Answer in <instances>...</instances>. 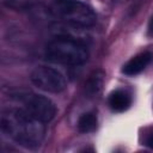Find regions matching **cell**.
Masks as SVG:
<instances>
[{
	"label": "cell",
	"mask_w": 153,
	"mask_h": 153,
	"mask_svg": "<svg viewBox=\"0 0 153 153\" xmlns=\"http://www.w3.org/2000/svg\"><path fill=\"white\" fill-rule=\"evenodd\" d=\"M2 133L25 148L38 147L45 135L44 122L31 116L23 108H11L1 114Z\"/></svg>",
	"instance_id": "1"
},
{
	"label": "cell",
	"mask_w": 153,
	"mask_h": 153,
	"mask_svg": "<svg viewBox=\"0 0 153 153\" xmlns=\"http://www.w3.org/2000/svg\"><path fill=\"white\" fill-rule=\"evenodd\" d=\"M47 57L65 66H80L88 59V51L84 44L71 37H56L45 49Z\"/></svg>",
	"instance_id": "2"
},
{
	"label": "cell",
	"mask_w": 153,
	"mask_h": 153,
	"mask_svg": "<svg viewBox=\"0 0 153 153\" xmlns=\"http://www.w3.org/2000/svg\"><path fill=\"white\" fill-rule=\"evenodd\" d=\"M53 7L60 18L74 25L87 27L97 22L94 11L80 0H54Z\"/></svg>",
	"instance_id": "3"
},
{
	"label": "cell",
	"mask_w": 153,
	"mask_h": 153,
	"mask_svg": "<svg viewBox=\"0 0 153 153\" xmlns=\"http://www.w3.org/2000/svg\"><path fill=\"white\" fill-rule=\"evenodd\" d=\"M18 99L22 102L23 109L44 123L50 122L56 115V105L48 97L36 93H19Z\"/></svg>",
	"instance_id": "4"
},
{
	"label": "cell",
	"mask_w": 153,
	"mask_h": 153,
	"mask_svg": "<svg viewBox=\"0 0 153 153\" xmlns=\"http://www.w3.org/2000/svg\"><path fill=\"white\" fill-rule=\"evenodd\" d=\"M31 82L39 90L50 93H60L66 90L67 82L63 74L48 66L36 67L31 73Z\"/></svg>",
	"instance_id": "5"
},
{
	"label": "cell",
	"mask_w": 153,
	"mask_h": 153,
	"mask_svg": "<svg viewBox=\"0 0 153 153\" xmlns=\"http://www.w3.org/2000/svg\"><path fill=\"white\" fill-rule=\"evenodd\" d=\"M151 60H152L151 53H148V51L140 53V54L133 56L129 61H127V63H124V66L122 68V73L128 76L136 75V74L141 73L149 65Z\"/></svg>",
	"instance_id": "6"
},
{
	"label": "cell",
	"mask_w": 153,
	"mask_h": 153,
	"mask_svg": "<svg viewBox=\"0 0 153 153\" xmlns=\"http://www.w3.org/2000/svg\"><path fill=\"white\" fill-rule=\"evenodd\" d=\"M109 106L115 112H122L126 111L130 104H131V97L126 90H115L109 94L108 98Z\"/></svg>",
	"instance_id": "7"
},
{
	"label": "cell",
	"mask_w": 153,
	"mask_h": 153,
	"mask_svg": "<svg viewBox=\"0 0 153 153\" xmlns=\"http://www.w3.org/2000/svg\"><path fill=\"white\" fill-rule=\"evenodd\" d=\"M97 116L94 112H85L78 120V129L81 133H90L97 128Z\"/></svg>",
	"instance_id": "8"
},
{
	"label": "cell",
	"mask_w": 153,
	"mask_h": 153,
	"mask_svg": "<svg viewBox=\"0 0 153 153\" xmlns=\"http://www.w3.org/2000/svg\"><path fill=\"white\" fill-rule=\"evenodd\" d=\"M102 80H103V73L99 74L98 72H96V73L91 76V79L88 80V84H87V90H88V92H91V93H97V92L100 90Z\"/></svg>",
	"instance_id": "9"
},
{
	"label": "cell",
	"mask_w": 153,
	"mask_h": 153,
	"mask_svg": "<svg viewBox=\"0 0 153 153\" xmlns=\"http://www.w3.org/2000/svg\"><path fill=\"white\" fill-rule=\"evenodd\" d=\"M145 143H146V146L147 147H149V148H153V130L146 136V140H145Z\"/></svg>",
	"instance_id": "10"
},
{
	"label": "cell",
	"mask_w": 153,
	"mask_h": 153,
	"mask_svg": "<svg viewBox=\"0 0 153 153\" xmlns=\"http://www.w3.org/2000/svg\"><path fill=\"white\" fill-rule=\"evenodd\" d=\"M147 32L149 36H153V17L151 18L149 23H148V27H147Z\"/></svg>",
	"instance_id": "11"
}]
</instances>
